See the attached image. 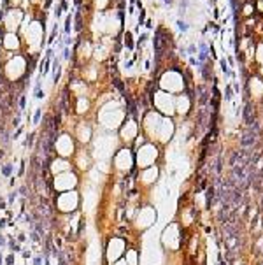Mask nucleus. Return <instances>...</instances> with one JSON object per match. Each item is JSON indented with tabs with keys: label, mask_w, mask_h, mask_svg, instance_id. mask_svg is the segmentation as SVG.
I'll use <instances>...</instances> for the list:
<instances>
[{
	"label": "nucleus",
	"mask_w": 263,
	"mask_h": 265,
	"mask_svg": "<svg viewBox=\"0 0 263 265\" xmlns=\"http://www.w3.org/2000/svg\"><path fill=\"white\" fill-rule=\"evenodd\" d=\"M2 174L5 176V177H11V176H12V165H9V163L4 165L2 167Z\"/></svg>",
	"instance_id": "obj_1"
},
{
	"label": "nucleus",
	"mask_w": 263,
	"mask_h": 265,
	"mask_svg": "<svg viewBox=\"0 0 263 265\" xmlns=\"http://www.w3.org/2000/svg\"><path fill=\"white\" fill-rule=\"evenodd\" d=\"M9 248L12 249V251H21V248H19V244H16V242H14L12 239L9 241Z\"/></svg>",
	"instance_id": "obj_2"
},
{
	"label": "nucleus",
	"mask_w": 263,
	"mask_h": 265,
	"mask_svg": "<svg viewBox=\"0 0 263 265\" xmlns=\"http://www.w3.org/2000/svg\"><path fill=\"white\" fill-rule=\"evenodd\" d=\"M56 256H58V265H67V262H65V258H63L62 251H58V253H56Z\"/></svg>",
	"instance_id": "obj_3"
},
{
	"label": "nucleus",
	"mask_w": 263,
	"mask_h": 265,
	"mask_svg": "<svg viewBox=\"0 0 263 265\" xmlns=\"http://www.w3.org/2000/svg\"><path fill=\"white\" fill-rule=\"evenodd\" d=\"M30 237H32L33 242H39L40 241V237H39V233H37V232H32V233H30Z\"/></svg>",
	"instance_id": "obj_4"
},
{
	"label": "nucleus",
	"mask_w": 263,
	"mask_h": 265,
	"mask_svg": "<svg viewBox=\"0 0 263 265\" xmlns=\"http://www.w3.org/2000/svg\"><path fill=\"white\" fill-rule=\"evenodd\" d=\"M5 262H7V265H12V263H14V255H9V256L5 258Z\"/></svg>",
	"instance_id": "obj_5"
},
{
	"label": "nucleus",
	"mask_w": 263,
	"mask_h": 265,
	"mask_svg": "<svg viewBox=\"0 0 263 265\" xmlns=\"http://www.w3.org/2000/svg\"><path fill=\"white\" fill-rule=\"evenodd\" d=\"M16 197H18V191H12V193L9 195V202H14V200H16Z\"/></svg>",
	"instance_id": "obj_6"
},
{
	"label": "nucleus",
	"mask_w": 263,
	"mask_h": 265,
	"mask_svg": "<svg viewBox=\"0 0 263 265\" xmlns=\"http://www.w3.org/2000/svg\"><path fill=\"white\" fill-rule=\"evenodd\" d=\"M39 120H40V109H37V112H35V116H33V121L37 123Z\"/></svg>",
	"instance_id": "obj_7"
},
{
	"label": "nucleus",
	"mask_w": 263,
	"mask_h": 265,
	"mask_svg": "<svg viewBox=\"0 0 263 265\" xmlns=\"http://www.w3.org/2000/svg\"><path fill=\"white\" fill-rule=\"evenodd\" d=\"M82 226H84V219H81V221H79V228H77V233H81V232H82Z\"/></svg>",
	"instance_id": "obj_8"
},
{
	"label": "nucleus",
	"mask_w": 263,
	"mask_h": 265,
	"mask_svg": "<svg viewBox=\"0 0 263 265\" xmlns=\"http://www.w3.org/2000/svg\"><path fill=\"white\" fill-rule=\"evenodd\" d=\"M42 263V258L40 256H35V260H33V265H40Z\"/></svg>",
	"instance_id": "obj_9"
},
{
	"label": "nucleus",
	"mask_w": 263,
	"mask_h": 265,
	"mask_svg": "<svg viewBox=\"0 0 263 265\" xmlns=\"http://www.w3.org/2000/svg\"><path fill=\"white\" fill-rule=\"evenodd\" d=\"M5 225H7V219L5 218H0V228H4Z\"/></svg>",
	"instance_id": "obj_10"
},
{
	"label": "nucleus",
	"mask_w": 263,
	"mask_h": 265,
	"mask_svg": "<svg viewBox=\"0 0 263 265\" xmlns=\"http://www.w3.org/2000/svg\"><path fill=\"white\" fill-rule=\"evenodd\" d=\"M5 244H7L5 237H4V235H0V246H5Z\"/></svg>",
	"instance_id": "obj_11"
},
{
	"label": "nucleus",
	"mask_w": 263,
	"mask_h": 265,
	"mask_svg": "<svg viewBox=\"0 0 263 265\" xmlns=\"http://www.w3.org/2000/svg\"><path fill=\"white\" fill-rule=\"evenodd\" d=\"M25 239H26V235H25V233H19V235H18V241H19V242H23Z\"/></svg>",
	"instance_id": "obj_12"
},
{
	"label": "nucleus",
	"mask_w": 263,
	"mask_h": 265,
	"mask_svg": "<svg viewBox=\"0 0 263 265\" xmlns=\"http://www.w3.org/2000/svg\"><path fill=\"white\" fill-rule=\"evenodd\" d=\"M25 174V161L21 163V169H19V176H23Z\"/></svg>",
	"instance_id": "obj_13"
},
{
	"label": "nucleus",
	"mask_w": 263,
	"mask_h": 265,
	"mask_svg": "<svg viewBox=\"0 0 263 265\" xmlns=\"http://www.w3.org/2000/svg\"><path fill=\"white\" fill-rule=\"evenodd\" d=\"M19 193L25 195V193H26V186H21V188H19Z\"/></svg>",
	"instance_id": "obj_14"
},
{
	"label": "nucleus",
	"mask_w": 263,
	"mask_h": 265,
	"mask_svg": "<svg viewBox=\"0 0 263 265\" xmlns=\"http://www.w3.org/2000/svg\"><path fill=\"white\" fill-rule=\"evenodd\" d=\"M2 209H5V202H4V200H0V211H2Z\"/></svg>",
	"instance_id": "obj_15"
},
{
	"label": "nucleus",
	"mask_w": 263,
	"mask_h": 265,
	"mask_svg": "<svg viewBox=\"0 0 263 265\" xmlns=\"http://www.w3.org/2000/svg\"><path fill=\"white\" fill-rule=\"evenodd\" d=\"M23 256L25 258H30V251H23Z\"/></svg>",
	"instance_id": "obj_16"
}]
</instances>
